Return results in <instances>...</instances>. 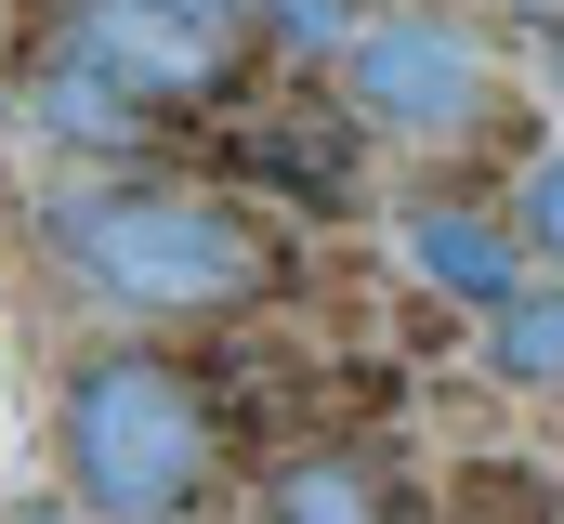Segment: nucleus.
Listing matches in <instances>:
<instances>
[{
	"label": "nucleus",
	"instance_id": "f257e3e1",
	"mask_svg": "<svg viewBox=\"0 0 564 524\" xmlns=\"http://www.w3.org/2000/svg\"><path fill=\"white\" fill-rule=\"evenodd\" d=\"M53 433H66V485L93 524H184L210 499V393L144 341L79 354Z\"/></svg>",
	"mask_w": 564,
	"mask_h": 524
},
{
	"label": "nucleus",
	"instance_id": "f03ea898",
	"mask_svg": "<svg viewBox=\"0 0 564 524\" xmlns=\"http://www.w3.org/2000/svg\"><path fill=\"white\" fill-rule=\"evenodd\" d=\"M53 250L79 262L119 315L171 328V315H237L263 288V237L210 197H171V184H93V197H53Z\"/></svg>",
	"mask_w": 564,
	"mask_h": 524
},
{
	"label": "nucleus",
	"instance_id": "7ed1b4c3",
	"mask_svg": "<svg viewBox=\"0 0 564 524\" xmlns=\"http://www.w3.org/2000/svg\"><path fill=\"white\" fill-rule=\"evenodd\" d=\"M341 92H355V119L433 144V131H459L486 106V40L446 26V13H368L355 53H341Z\"/></svg>",
	"mask_w": 564,
	"mask_h": 524
},
{
	"label": "nucleus",
	"instance_id": "20e7f679",
	"mask_svg": "<svg viewBox=\"0 0 564 524\" xmlns=\"http://www.w3.org/2000/svg\"><path fill=\"white\" fill-rule=\"evenodd\" d=\"M79 66H106L119 92H132L144 119L158 106H210L224 79H237V53L224 40H197L184 13H158V0H66V26H53Z\"/></svg>",
	"mask_w": 564,
	"mask_h": 524
},
{
	"label": "nucleus",
	"instance_id": "39448f33",
	"mask_svg": "<svg viewBox=\"0 0 564 524\" xmlns=\"http://www.w3.org/2000/svg\"><path fill=\"white\" fill-rule=\"evenodd\" d=\"M394 250H408V275H421L433 302H473L486 328L539 288V275H525V237H512L499 210H459V197H421V210L394 223Z\"/></svg>",
	"mask_w": 564,
	"mask_h": 524
},
{
	"label": "nucleus",
	"instance_id": "423d86ee",
	"mask_svg": "<svg viewBox=\"0 0 564 524\" xmlns=\"http://www.w3.org/2000/svg\"><path fill=\"white\" fill-rule=\"evenodd\" d=\"M26 106H40V131H66V144H93V157H119V144H144V106L106 79V66H79L66 40L40 53V79H26Z\"/></svg>",
	"mask_w": 564,
	"mask_h": 524
},
{
	"label": "nucleus",
	"instance_id": "0eeeda50",
	"mask_svg": "<svg viewBox=\"0 0 564 524\" xmlns=\"http://www.w3.org/2000/svg\"><path fill=\"white\" fill-rule=\"evenodd\" d=\"M381 512L394 499H381V472L355 446H302V459L263 472V524H381Z\"/></svg>",
	"mask_w": 564,
	"mask_h": 524
},
{
	"label": "nucleus",
	"instance_id": "6e6552de",
	"mask_svg": "<svg viewBox=\"0 0 564 524\" xmlns=\"http://www.w3.org/2000/svg\"><path fill=\"white\" fill-rule=\"evenodd\" d=\"M486 368L525 381V393H564V275H539V288L486 328Z\"/></svg>",
	"mask_w": 564,
	"mask_h": 524
},
{
	"label": "nucleus",
	"instance_id": "1a4fd4ad",
	"mask_svg": "<svg viewBox=\"0 0 564 524\" xmlns=\"http://www.w3.org/2000/svg\"><path fill=\"white\" fill-rule=\"evenodd\" d=\"M512 237H525V262H552V275H564V144H552V157H525V197H512Z\"/></svg>",
	"mask_w": 564,
	"mask_h": 524
},
{
	"label": "nucleus",
	"instance_id": "9d476101",
	"mask_svg": "<svg viewBox=\"0 0 564 524\" xmlns=\"http://www.w3.org/2000/svg\"><path fill=\"white\" fill-rule=\"evenodd\" d=\"M250 13H263V26H276L289 53H328V66H341V53H355V0H250Z\"/></svg>",
	"mask_w": 564,
	"mask_h": 524
},
{
	"label": "nucleus",
	"instance_id": "9b49d317",
	"mask_svg": "<svg viewBox=\"0 0 564 524\" xmlns=\"http://www.w3.org/2000/svg\"><path fill=\"white\" fill-rule=\"evenodd\" d=\"M158 13H184V26H197V40H224V53H237V40H263V13H250V0H158Z\"/></svg>",
	"mask_w": 564,
	"mask_h": 524
},
{
	"label": "nucleus",
	"instance_id": "f8f14e48",
	"mask_svg": "<svg viewBox=\"0 0 564 524\" xmlns=\"http://www.w3.org/2000/svg\"><path fill=\"white\" fill-rule=\"evenodd\" d=\"M26 524H66V512H26Z\"/></svg>",
	"mask_w": 564,
	"mask_h": 524
}]
</instances>
